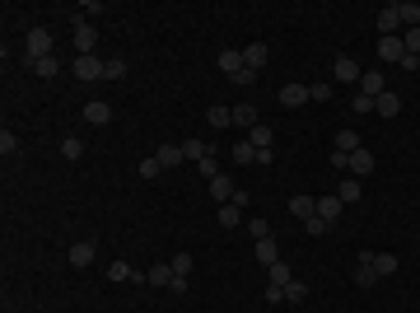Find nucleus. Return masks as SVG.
Here are the masks:
<instances>
[{
	"label": "nucleus",
	"mask_w": 420,
	"mask_h": 313,
	"mask_svg": "<svg viewBox=\"0 0 420 313\" xmlns=\"http://www.w3.org/2000/svg\"><path fill=\"white\" fill-rule=\"evenodd\" d=\"M24 47H28V61H38V56H52V33L47 28H28V38H24Z\"/></svg>",
	"instance_id": "1"
},
{
	"label": "nucleus",
	"mask_w": 420,
	"mask_h": 313,
	"mask_svg": "<svg viewBox=\"0 0 420 313\" xmlns=\"http://www.w3.org/2000/svg\"><path fill=\"white\" fill-rule=\"evenodd\" d=\"M84 84H94V79H103V56L94 52V56H75V66H70Z\"/></svg>",
	"instance_id": "2"
},
{
	"label": "nucleus",
	"mask_w": 420,
	"mask_h": 313,
	"mask_svg": "<svg viewBox=\"0 0 420 313\" xmlns=\"http://www.w3.org/2000/svg\"><path fill=\"white\" fill-rule=\"evenodd\" d=\"M94 47H99V33H94V24L79 19L75 24V56H94Z\"/></svg>",
	"instance_id": "3"
},
{
	"label": "nucleus",
	"mask_w": 420,
	"mask_h": 313,
	"mask_svg": "<svg viewBox=\"0 0 420 313\" xmlns=\"http://www.w3.org/2000/svg\"><path fill=\"white\" fill-rule=\"evenodd\" d=\"M84 122H89V127H107V122H112V103L89 99V103H84Z\"/></svg>",
	"instance_id": "4"
},
{
	"label": "nucleus",
	"mask_w": 420,
	"mask_h": 313,
	"mask_svg": "<svg viewBox=\"0 0 420 313\" xmlns=\"http://www.w3.org/2000/svg\"><path fill=\"white\" fill-rule=\"evenodd\" d=\"M345 173H350V178H365V173H373V155H369L365 145H360L355 155H345Z\"/></svg>",
	"instance_id": "5"
},
{
	"label": "nucleus",
	"mask_w": 420,
	"mask_h": 313,
	"mask_svg": "<svg viewBox=\"0 0 420 313\" xmlns=\"http://www.w3.org/2000/svg\"><path fill=\"white\" fill-rule=\"evenodd\" d=\"M402 56H406L402 38H378V61L383 66H402Z\"/></svg>",
	"instance_id": "6"
},
{
	"label": "nucleus",
	"mask_w": 420,
	"mask_h": 313,
	"mask_svg": "<svg viewBox=\"0 0 420 313\" xmlns=\"http://www.w3.org/2000/svg\"><path fill=\"white\" fill-rule=\"evenodd\" d=\"M332 75L341 79V84H360V66H355V56H337V66H332Z\"/></svg>",
	"instance_id": "7"
},
{
	"label": "nucleus",
	"mask_w": 420,
	"mask_h": 313,
	"mask_svg": "<svg viewBox=\"0 0 420 313\" xmlns=\"http://www.w3.org/2000/svg\"><path fill=\"white\" fill-rule=\"evenodd\" d=\"M234 178H229V173H220V178H210V197H215V201H224V206H229V201H234Z\"/></svg>",
	"instance_id": "8"
},
{
	"label": "nucleus",
	"mask_w": 420,
	"mask_h": 313,
	"mask_svg": "<svg viewBox=\"0 0 420 313\" xmlns=\"http://www.w3.org/2000/svg\"><path fill=\"white\" fill-rule=\"evenodd\" d=\"M206 122H210L215 131L234 127V108H224V103H210V108H206Z\"/></svg>",
	"instance_id": "9"
},
{
	"label": "nucleus",
	"mask_w": 420,
	"mask_h": 313,
	"mask_svg": "<svg viewBox=\"0 0 420 313\" xmlns=\"http://www.w3.org/2000/svg\"><path fill=\"white\" fill-rule=\"evenodd\" d=\"M289 215H294V220H313L317 215V197H289Z\"/></svg>",
	"instance_id": "10"
},
{
	"label": "nucleus",
	"mask_w": 420,
	"mask_h": 313,
	"mask_svg": "<svg viewBox=\"0 0 420 313\" xmlns=\"http://www.w3.org/2000/svg\"><path fill=\"white\" fill-rule=\"evenodd\" d=\"M94 253H99V248H94V238H79V243H70V266H89V262H94Z\"/></svg>",
	"instance_id": "11"
},
{
	"label": "nucleus",
	"mask_w": 420,
	"mask_h": 313,
	"mask_svg": "<svg viewBox=\"0 0 420 313\" xmlns=\"http://www.w3.org/2000/svg\"><path fill=\"white\" fill-rule=\"evenodd\" d=\"M397 28H402L397 10H393V5H383V10H378V38H397Z\"/></svg>",
	"instance_id": "12"
},
{
	"label": "nucleus",
	"mask_w": 420,
	"mask_h": 313,
	"mask_svg": "<svg viewBox=\"0 0 420 313\" xmlns=\"http://www.w3.org/2000/svg\"><path fill=\"white\" fill-rule=\"evenodd\" d=\"M373 112H378V117H397V112H402V99H397L393 89H383V94L373 99Z\"/></svg>",
	"instance_id": "13"
},
{
	"label": "nucleus",
	"mask_w": 420,
	"mask_h": 313,
	"mask_svg": "<svg viewBox=\"0 0 420 313\" xmlns=\"http://www.w3.org/2000/svg\"><path fill=\"white\" fill-rule=\"evenodd\" d=\"M280 103L285 108H304L309 103V84H285V89H280Z\"/></svg>",
	"instance_id": "14"
},
{
	"label": "nucleus",
	"mask_w": 420,
	"mask_h": 313,
	"mask_svg": "<svg viewBox=\"0 0 420 313\" xmlns=\"http://www.w3.org/2000/svg\"><path fill=\"white\" fill-rule=\"evenodd\" d=\"M393 10H397V19H402L406 28H420V5L416 0H397Z\"/></svg>",
	"instance_id": "15"
},
{
	"label": "nucleus",
	"mask_w": 420,
	"mask_h": 313,
	"mask_svg": "<svg viewBox=\"0 0 420 313\" xmlns=\"http://www.w3.org/2000/svg\"><path fill=\"white\" fill-rule=\"evenodd\" d=\"M378 271H373V253H360V266H355V286H373Z\"/></svg>",
	"instance_id": "16"
},
{
	"label": "nucleus",
	"mask_w": 420,
	"mask_h": 313,
	"mask_svg": "<svg viewBox=\"0 0 420 313\" xmlns=\"http://www.w3.org/2000/svg\"><path fill=\"white\" fill-rule=\"evenodd\" d=\"M266 56H271V47H266V42H248V47H243V61H248L252 71H262Z\"/></svg>",
	"instance_id": "17"
},
{
	"label": "nucleus",
	"mask_w": 420,
	"mask_h": 313,
	"mask_svg": "<svg viewBox=\"0 0 420 313\" xmlns=\"http://www.w3.org/2000/svg\"><path fill=\"white\" fill-rule=\"evenodd\" d=\"M24 61H28V56H24ZM28 66H33L42 79H56V75H61V61H56V56H38V61H28Z\"/></svg>",
	"instance_id": "18"
},
{
	"label": "nucleus",
	"mask_w": 420,
	"mask_h": 313,
	"mask_svg": "<svg viewBox=\"0 0 420 313\" xmlns=\"http://www.w3.org/2000/svg\"><path fill=\"white\" fill-rule=\"evenodd\" d=\"M383 89H388V84H383V75H378V71H365V75H360V94H369V99H378Z\"/></svg>",
	"instance_id": "19"
},
{
	"label": "nucleus",
	"mask_w": 420,
	"mask_h": 313,
	"mask_svg": "<svg viewBox=\"0 0 420 313\" xmlns=\"http://www.w3.org/2000/svg\"><path fill=\"white\" fill-rule=\"evenodd\" d=\"M206 155H215V150H210L206 140H196V136H192V140H183V159H192V164H201Z\"/></svg>",
	"instance_id": "20"
},
{
	"label": "nucleus",
	"mask_w": 420,
	"mask_h": 313,
	"mask_svg": "<svg viewBox=\"0 0 420 313\" xmlns=\"http://www.w3.org/2000/svg\"><path fill=\"white\" fill-rule=\"evenodd\" d=\"M257 262H262V266H276V262H280V248H276V238H257Z\"/></svg>",
	"instance_id": "21"
},
{
	"label": "nucleus",
	"mask_w": 420,
	"mask_h": 313,
	"mask_svg": "<svg viewBox=\"0 0 420 313\" xmlns=\"http://www.w3.org/2000/svg\"><path fill=\"white\" fill-rule=\"evenodd\" d=\"M317 215H322L327 225H337V215H341V197H317Z\"/></svg>",
	"instance_id": "22"
},
{
	"label": "nucleus",
	"mask_w": 420,
	"mask_h": 313,
	"mask_svg": "<svg viewBox=\"0 0 420 313\" xmlns=\"http://www.w3.org/2000/svg\"><path fill=\"white\" fill-rule=\"evenodd\" d=\"M145 281H150V286H173V266H168V262H155V266L145 271Z\"/></svg>",
	"instance_id": "23"
},
{
	"label": "nucleus",
	"mask_w": 420,
	"mask_h": 313,
	"mask_svg": "<svg viewBox=\"0 0 420 313\" xmlns=\"http://www.w3.org/2000/svg\"><path fill=\"white\" fill-rule=\"evenodd\" d=\"M220 225H224V229H238V225H243V206H238V201L220 206Z\"/></svg>",
	"instance_id": "24"
},
{
	"label": "nucleus",
	"mask_w": 420,
	"mask_h": 313,
	"mask_svg": "<svg viewBox=\"0 0 420 313\" xmlns=\"http://www.w3.org/2000/svg\"><path fill=\"white\" fill-rule=\"evenodd\" d=\"M266 271H271V286H276V290H285L289 281H294V271H289V262H276V266H266Z\"/></svg>",
	"instance_id": "25"
},
{
	"label": "nucleus",
	"mask_w": 420,
	"mask_h": 313,
	"mask_svg": "<svg viewBox=\"0 0 420 313\" xmlns=\"http://www.w3.org/2000/svg\"><path fill=\"white\" fill-rule=\"evenodd\" d=\"M337 150H341V155H355V150H360V136H355L350 127H341L337 131Z\"/></svg>",
	"instance_id": "26"
},
{
	"label": "nucleus",
	"mask_w": 420,
	"mask_h": 313,
	"mask_svg": "<svg viewBox=\"0 0 420 313\" xmlns=\"http://www.w3.org/2000/svg\"><path fill=\"white\" fill-rule=\"evenodd\" d=\"M234 127H248V131H252V127H257V108H252V103H238V108H234Z\"/></svg>",
	"instance_id": "27"
},
{
	"label": "nucleus",
	"mask_w": 420,
	"mask_h": 313,
	"mask_svg": "<svg viewBox=\"0 0 420 313\" xmlns=\"http://www.w3.org/2000/svg\"><path fill=\"white\" fill-rule=\"evenodd\" d=\"M248 140H252V150H271V145H276L271 127H252V131H248Z\"/></svg>",
	"instance_id": "28"
},
{
	"label": "nucleus",
	"mask_w": 420,
	"mask_h": 313,
	"mask_svg": "<svg viewBox=\"0 0 420 313\" xmlns=\"http://www.w3.org/2000/svg\"><path fill=\"white\" fill-rule=\"evenodd\" d=\"M397 266H402V262H397V253H373V271H378V276H393Z\"/></svg>",
	"instance_id": "29"
},
{
	"label": "nucleus",
	"mask_w": 420,
	"mask_h": 313,
	"mask_svg": "<svg viewBox=\"0 0 420 313\" xmlns=\"http://www.w3.org/2000/svg\"><path fill=\"white\" fill-rule=\"evenodd\" d=\"M243 66H248V61H243V52H220V71H224V75H238Z\"/></svg>",
	"instance_id": "30"
},
{
	"label": "nucleus",
	"mask_w": 420,
	"mask_h": 313,
	"mask_svg": "<svg viewBox=\"0 0 420 313\" xmlns=\"http://www.w3.org/2000/svg\"><path fill=\"white\" fill-rule=\"evenodd\" d=\"M337 197H341V206H350V201H360V178H341V187H337Z\"/></svg>",
	"instance_id": "31"
},
{
	"label": "nucleus",
	"mask_w": 420,
	"mask_h": 313,
	"mask_svg": "<svg viewBox=\"0 0 420 313\" xmlns=\"http://www.w3.org/2000/svg\"><path fill=\"white\" fill-rule=\"evenodd\" d=\"M107 281H117V286H122V281H135L131 262H127V258H122V262H112V266H107Z\"/></svg>",
	"instance_id": "32"
},
{
	"label": "nucleus",
	"mask_w": 420,
	"mask_h": 313,
	"mask_svg": "<svg viewBox=\"0 0 420 313\" xmlns=\"http://www.w3.org/2000/svg\"><path fill=\"white\" fill-rule=\"evenodd\" d=\"M155 159H159V168H173V164H183V145H163Z\"/></svg>",
	"instance_id": "33"
},
{
	"label": "nucleus",
	"mask_w": 420,
	"mask_h": 313,
	"mask_svg": "<svg viewBox=\"0 0 420 313\" xmlns=\"http://www.w3.org/2000/svg\"><path fill=\"white\" fill-rule=\"evenodd\" d=\"M304 299H309V286H304V281L294 276V281L285 286V304H304Z\"/></svg>",
	"instance_id": "34"
},
{
	"label": "nucleus",
	"mask_w": 420,
	"mask_h": 313,
	"mask_svg": "<svg viewBox=\"0 0 420 313\" xmlns=\"http://www.w3.org/2000/svg\"><path fill=\"white\" fill-rule=\"evenodd\" d=\"M127 75V61H122V56H107L103 61V79H122Z\"/></svg>",
	"instance_id": "35"
},
{
	"label": "nucleus",
	"mask_w": 420,
	"mask_h": 313,
	"mask_svg": "<svg viewBox=\"0 0 420 313\" xmlns=\"http://www.w3.org/2000/svg\"><path fill=\"white\" fill-rule=\"evenodd\" d=\"M61 155L66 159H84V140H79V136H66V140H61Z\"/></svg>",
	"instance_id": "36"
},
{
	"label": "nucleus",
	"mask_w": 420,
	"mask_h": 313,
	"mask_svg": "<svg viewBox=\"0 0 420 313\" xmlns=\"http://www.w3.org/2000/svg\"><path fill=\"white\" fill-rule=\"evenodd\" d=\"M234 164H257V150H252V140H238V145H234Z\"/></svg>",
	"instance_id": "37"
},
{
	"label": "nucleus",
	"mask_w": 420,
	"mask_h": 313,
	"mask_svg": "<svg viewBox=\"0 0 420 313\" xmlns=\"http://www.w3.org/2000/svg\"><path fill=\"white\" fill-rule=\"evenodd\" d=\"M168 266H173V276H192V253H173V262H168Z\"/></svg>",
	"instance_id": "38"
},
{
	"label": "nucleus",
	"mask_w": 420,
	"mask_h": 313,
	"mask_svg": "<svg viewBox=\"0 0 420 313\" xmlns=\"http://www.w3.org/2000/svg\"><path fill=\"white\" fill-rule=\"evenodd\" d=\"M0 155H5V159L19 155V136H14V131H0Z\"/></svg>",
	"instance_id": "39"
},
{
	"label": "nucleus",
	"mask_w": 420,
	"mask_h": 313,
	"mask_svg": "<svg viewBox=\"0 0 420 313\" xmlns=\"http://www.w3.org/2000/svg\"><path fill=\"white\" fill-rule=\"evenodd\" d=\"M402 47L411 56H420V28H406V33H402Z\"/></svg>",
	"instance_id": "40"
},
{
	"label": "nucleus",
	"mask_w": 420,
	"mask_h": 313,
	"mask_svg": "<svg viewBox=\"0 0 420 313\" xmlns=\"http://www.w3.org/2000/svg\"><path fill=\"white\" fill-rule=\"evenodd\" d=\"M196 168H201V178H206V183H210V178H220V164H215V155H206Z\"/></svg>",
	"instance_id": "41"
},
{
	"label": "nucleus",
	"mask_w": 420,
	"mask_h": 313,
	"mask_svg": "<svg viewBox=\"0 0 420 313\" xmlns=\"http://www.w3.org/2000/svg\"><path fill=\"white\" fill-rule=\"evenodd\" d=\"M304 225H309V238H322V234H327V229H332V225H327L322 215H313V220H304Z\"/></svg>",
	"instance_id": "42"
},
{
	"label": "nucleus",
	"mask_w": 420,
	"mask_h": 313,
	"mask_svg": "<svg viewBox=\"0 0 420 313\" xmlns=\"http://www.w3.org/2000/svg\"><path fill=\"white\" fill-rule=\"evenodd\" d=\"M332 94H337V89H332V84H309V99H317V103H327V99H332Z\"/></svg>",
	"instance_id": "43"
},
{
	"label": "nucleus",
	"mask_w": 420,
	"mask_h": 313,
	"mask_svg": "<svg viewBox=\"0 0 420 313\" xmlns=\"http://www.w3.org/2000/svg\"><path fill=\"white\" fill-rule=\"evenodd\" d=\"M248 234L252 238H271V225H266V220H248Z\"/></svg>",
	"instance_id": "44"
},
{
	"label": "nucleus",
	"mask_w": 420,
	"mask_h": 313,
	"mask_svg": "<svg viewBox=\"0 0 420 313\" xmlns=\"http://www.w3.org/2000/svg\"><path fill=\"white\" fill-rule=\"evenodd\" d=\"M234 84H243V89H248V84H257V71H252V66H243V71L234 75Z\"/></svg>",
	"instance_id": "45"
},
{
	"label": "nucleus",
	"mask_w": 420,
	"mask_h": 313,
	"mask_svg": "<svg viewBox=\"0 0 420 313\" xmlns=\"http://www.w3.org/2000/svg\"><path fill=\"white\" fill-rule=\"evenodd\" d=\"M355 112H360V117H365V112H373V99H369V94H355Z\"/></svg>",
	"instance_id": "46"
},
{
	"label": "nucleus",
	"mask_w": 420,
	"mask_h": 313,
	"mask_svg": "<svg viewBox=\"0 0 420 313\" xmlns=\"http://www.w3.org/2000/svg\"><path fill=\"white\" fill-rule=\"evenodd\" d=\"M402 71H406V75H416V71H420V56L406 52V56H402Z\"/></svg>",
	"instance_id": "47"
}]
</instances>
